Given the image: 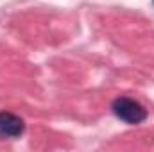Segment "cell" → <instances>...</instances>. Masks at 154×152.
Here are the masks:
<instances>
[{
	"label": "cell",
	"instance_id": "cell-2",
	"mask_svg": "<svg viewBox=\"0 0 154 152\" xmlns=\"http://www.w3.org/2000/svg\"><path fill=\"white\" fill-rule=\"evenodd\" d=\"M25 131L23 120L14 113L0 111V140L5 138H20Z\"/></svg>",
	"mask_w": 154,
	"mask_h": 152
},
{
	"label": "cell",
	"instance_id": "cell-3",
	"mask_svg": "<svg viewBox=\"0 0 154 152\" xmlns=\"http://www.w3.org/2000/svg\"><path fill=\"white\" fill-rule=\"evenodd\" d=\"M152 2H154V0H152Z\"/></svg>",
	"mask_w": 154,
	"mask_h": 152
},
{
	"label": "cell",
	"instance_id": "cell-1",
	"mask_svg": "<svg viewBox=\"0 0 154 152\" xmlns=\"http://www.w3.org/2000/svg\"><path fill=\"white\" fill-rule=\"evenodd\" d=\"M111 109H113L116 118H120L122 122H125L129 125H138L147 118L145 108L140 102H136L134 99H129V97H118L113 102Z\"/></svg>",
	"mask_w": 154,
	"mask_h": 152
}]
</instances>
